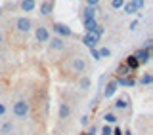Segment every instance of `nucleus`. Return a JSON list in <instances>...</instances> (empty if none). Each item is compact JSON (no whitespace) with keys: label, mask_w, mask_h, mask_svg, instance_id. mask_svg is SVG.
Returning a JSON list of instances; mask_svg holds the SVG:
<instances>
[{"label":"nucleus","mask_w":153,"mask_h":135,"mask_svg":"<svg viewBox=\"0 0 153 135\" xmlns=\"http://www.w3.org/2000/svg\"><path fill=\"white\" fill-rule=\"evenodd\" d=\"M111 6L113 8H123L124 6V0H111Z\"/></svg>","instance_id":"nucleus-26"},{"label":"nucleus","mask_w":153,"mask_h":135,"mask_svg":"<svg viewBox=\"0 0 153 135\" xmlns=\"http://www.w3.org/2000/svg\"><path fill=\"white\" fill-rule=\"evenodd\" d=\"M35 36H36L38 42H48V40H50V31H48L46 27H36Z\"/></svg>","instance_id":"nucleus-5"},{"label":"nucleus","mask_w":153,"mask_h":135,"mask_svg":"<svg viewBox=\"0 0 153 135\" xmlns=\"http://www.w3.org/2000/svg\"><path fill=\"white\" fill-rule=\"evenodd\" d=\"M48 42H50V48H52V50H63V48H65L63 40H61L59 36H57V38H50Z\"/></svg>","instance_id":"nucleus-10"},{"label":"nucleus","mask_w":153,"mask_h":135,"mask_svg":"<svg viewBox=\"0 0 153 135\" xmlns=\"http://www.w3.org/2000/svg\"><path fill=\"white\" fill-rule=\"evenodd\" d=\"M90 54H92V57H94L96 61L100 59V54H98V50H96V48H92V50H90Z\"/></svg>","instance_id":"nucleus-30"},{"label":"nucleus","mask_w":153,"mask_h":135,"mask_svg":"<svg viewBox=\"0 0 153 135\" xmlns=\"http://www.w3.org/2000/svg\"><path fill=\"white\" fill-rule=\"evenodd\" d=\"M69 112H71V110H69V105H67V103H61L59 105V118H67V116H69Z\"/></svg>","instance_id":"nucleus-17"},{"label":"nucleus","mask_w":153,"mask_h":135,"mask_svg":"<svg viewBox=\"0 0 153 135\" xmlns=\"http://www.w3.org/2000/svg\"><path fill=\"white\" fill-rule=\"evenodd\" d=\"M111 135H123V129H119V128H117V129H113V133H111Z\"/></svg>","instance_id":"nucleus-33"},{"label":"nucleus","mask_w":153,"mask_h":135,"mask_svg":"<svg viewBox=\"0 0 153 135\" xmlns=\"http://www.w3.org/2000/svg\"><path fill=\"white\" fill-rule=\"evenodd\" d=\"M130 4H132L136 10H142V8H143V0H132Z\"/></svg>","instance_id":"nucleus-24"},{"label":"nucleus","mask_w":153,"mask_h":135,"mask_svg":"<svg viewBox=\"0 0 153 135\" xmlns=\"http://www.w3.org/2000/svg\"><path fill=\"white\" fill-rule=\"evenodd\" d=\"M82 42H84V46H88L90 50H92V48H96V46H98L100 38L96 36L94 32H86V34H84V38H82Z\"/></svg>","instance_id":"nucleus-4"},{"label":"nucleus","mask_w":153,"mask_h":135,"mask_svg":"<svg viewBox=\"0 0 153 135\" xmlns=\"http://www.w3.org/2000/svg\"><path fill=\"white\" fill-rule=\"evenodd\" d=\"M103 32H105V29H103V25H100V23H98V27H96V29H94V34H96V36H98V38H100V36H102V34H103Z\"/></svg>","instance_id":"nucleus-22"},{"label":"nucleus","mask_w":153,"mask_h":135,"mask_svg":"<svg viewBox=\"0 0 153 135\" xmlns=\"http://www.w3.org/2000/svg\"><path fill=\"white\" fill-rule=\"evenodd\" d=\"M4 112H6V107H4V103H0V116H2Z\"/></svg>","instance_id":"nucleus-34"},{"label":"nucleus","mask_w":153,"mask_h":135,"mask_svg":"<svg viewBox=\"0 0 153 135\" xmlns=\"http://www.w3.org/2000/svg\"><path fill=\"white\" fill-rule=\"evenodd\" d=\"M27 112H29V103L27 101H17V103H13V114H16V116L23 118Z\"/></svg>","instance_id":"nucleus-1"},{"label":"nucleus","mask_w":153,"mask_h":135,"mask_svg":"<svg viewBox=\"0 0 153 135\" xmlns=\"http://www.w3.org/2000/svg\"><path fill=\"white\" fill-rule=\"evenodd\" d=\"M140 82H142V84H146V86H147V84H151V82H153V76L149 74V72H146V74H143L142 78H140Z\"/></svg>","instance_id":"nucleus-19"},{"label":"nucleus","mask_w":153,"mask_h":135,"mask_svg":"<svg viewBox=\"0 0 153 135\" xmlns=\"http://www.w3.org/2000/svg\"><path fill=\"white\" fill-rule=\"evenodd\" d=\"M0 15H2V8H0Z\"/></svg>","instance_id":"nucleus-38"},{"label":"nucleus","mask_w":153,"mask_h":135,"mask_svg":"<svg viewBox=\"0 0 153 135\" xmlns=\"http://www.w3.org/2000/svg\"><path fill=\"white\" fill-rule=\"evenodd\" d=\"M98 54H100V59H102V57H109L111 55V50H109V48H102V50H98Z\"/></svg>","instance_id":"nucleus-21"},{"label":"nucleus","mask_w":153,"mask_h":135,"mask_svg":"<svg viewBox=\"0 0 153 135\" xmlns=\"http://www.w3.org/2000/svg\"><path fill=\"white\" fill-rule=\"evenodd\" d=\"M128 74H130V69H128L124 63L117 67V78H124V76H128Z\"/></svg>","instance_id":"nucleus-12"},{"label":"nucleus","mask_w":153,"mask_h":135,"mask_svg":"<svg viewBox=\"0 0 153 135\" xmlns=\"http://www.w3.org/2000/svg\"><path fill=\"white\" fill-rule=\"evenodd\" d=\"M115 82H117V86H134L136 84V80L134 78H130V76H124V78H115Z\"/></svg>","instance_id":"nucleus-11"},{"label":"nucleus","mask_w":153,"mask_h":135,"mask_svg":"<svg viewBox=\"0 0 153 135\" xmlns=\"http://www.w3.org/2000/svg\"><path fill=\"white\" fill-rule=\"evenodd\" d=\"M88 122H90V120H88V116H82V118H80V124H82V126H86Z\"/></svg>","instance_id":"nucleus-32"},{"label":"nucleus","mask_w":153,"mask_h":135,"mask_svg":"<svg viewBox=\"0 0 153 135\" xmlns=\"http://www.w3.org/2000/svg\"><path fill=\"white\" fill-rule=\"evenodd\" d=\"M151 48H153V40L149 38V40H146V44H143V50H147V51H149Z\"/></svg>","instance_id":"nucleus-29"},{"label":"nucleus","mask_w":153,"mask_h":135,"mask_svg":"<svg viewBox=\"0 0 153 135\" xmlns=\"http://www.w3.org/2000/svg\"><path fill=\"white\" fill-rule=\"evenodd\" d=\"M16 27H17V31L27 32V31H31L33 23H31V19H29V17H19L17 21H16Z\"/></svg>","instance_id":"nucleus-2"},{"label":"nucleus","mask_w":153,"mask_h":135,"mask_svg":"<svg viewBox=\"0 0 153 135\" xmlns=\"http://www.w3.org/2000/svg\"><path fill=\"white\" fill-rule=\"evenodd\" d=\"M52 8H54V6H52V2L44 0V4L40 6V13H42V15H50V13H52Z\"/></svg>","instance_id":"nucleus-15"},{"label":"nucleus","mask_w":153,"mask_h":135,"mask_svg":"<svg viewBox=\"0 0 153 135\" xmlns=\"http://www.w3.org/2000/svg\"><path fill=\"white\" fill-rule=\"evenodd\" d=\"M73 69H75L76 72H82V70L86 69V63H84L82 57H75V59H73Z\"/></svg>","instance_id":"nucleus-9"},{"label":"nucleus","mask_w":153,"mask_h":135,"mask_svg":"<svg viewBox=\"0 0 153 135\" xmlns=\"http://www.w3.org/2000/svg\"><path fill=\"white\" fill-rule=\"evenodd\" d=\"M123 10H124V13H130V15H132V13H138V10L134 8V6H132L130 2H124V6H123Z\"/></svg>","instance_id":"nucleus-18"},{"label":"nucleus","mask_w":153,"mask_h":135,"mask_svg":"<svg viewBox=\"0 0 153 135\" xmlns=\"http://www.w3.org/2000/svg\"><path fill=\"white\" fill-rule=\"evenodd\" d=\"M96 13H98V8L86 6V8L82 10V19H84V21H88V19H96Z\"/></svg>","instance_id":"nucleus-8"},{"label":"nucleus","mask_w":153,"mask_h":135,"mask_svg":"<svg viewBox=\"0 0 153 135\" xmlns=\"http://www.w3.org/2000/svg\"><path fill=\"white\" fill-rule=\"evenodd\" d=\"M82 135H96V128L92 126V128H90V129H88V131H84Z\"/></svg>","instance_id":"nucleus-31"},{"label":"nucleus","mask_w":153,"mask_h":135,"mask_svg":"<svg viewBox=\"0 0 153 135\" xmlns=\"http://www.w3.org/2000/svg\"><path fill=\"white\" fill-rule=\"evenodd\" d=\"M21 10L23 12H33L35 10V0H21Z\"/></svg>","instance_id":"nucleus-14"},{"label":"nucleus","mask_w":153,"mask_h":135,"mask_svg":"<svg viewBox=\"0 0 153 135\" xmlns=\"http://www.w3.org/2000/svg\"><path fill=\"white\" fill-rule=\"evenodd\" d=\"M2 129H4V131H10V129H12V126H10V124H4Z\"/></svg>","instance_id":"nucleus-35"},{"label":"nucleus","mask_w":153,"mask_h":135,"mask_svg":"<svg viewBox=\"0 0 153 135\" xmlns=\"http://www.w3.org/2000/svg\"><path fill=\"white\" fill-rule=\"evenodd\" d=\"M0 42H2V32H0Z\"/></svg>","instance_id":"nucleus-37"},{"label":"nucleus","mask_w":153,"mask_h":135,"mask_svg":"<svg viewBox=\"0 0 153 135\" xmlns=\"http://www.w3.org/2000/svg\"><path fill=\"white\" fill-rule=\"evenodd\" d=\"M124 65L132 70V69H138V67H140V61H138L134 55H128V59H126V63H124Z\"/></svg>","instance_id":"nucleus-13"},{"label":"nucleus","mask_w":153,"mask_h":135,"mask_svg":"<svg viewBox=\"0 0 153 135\" xmlns=\"http://www.w3.org/2000/svg\"><path fill=\"white\" fill-rule=\"evenodd\" d=\"M80 88H82V90H88L90 88V78H82V80H80Z\"/></svg>","instance_id":"nucleus-25"},{"label":"nucleus","mask_w":153,"mask_h":135,"mask_svg":"<svg viewBox=\"0 0 153 135\" xmlns=\"http://www.w3.org/2000/svg\"><path fill=\"white\" fill-rule=\"evenodd\" d=\"M98 27V21L96 19H88V21H84V29L86 32H94V29Z\"/></svg>","instance_id":"nucleus-16"},{"label":"nucleus","mask_w":153,"mask_h":135,"mask_svg":"<svg viewBox=\"0 0 153 135\" xmlns=\"http://www.w3.org/2000/svg\"><path fill=\"white\" fill-rule=\"evenodd\" d=\"M103 118H105V122H107V124H115V122H117V116H115L113 112H107Z\"/></svg>","instance_id":"nucleus-20"},{"label":"nucleus","mask_w":153,"mask_h":135,"mask_svg":"<svg viewBox=\"0 0 153 135\" xmlns=\"http://www.w3.org/2000/svg\"><path fill=\"white\" fill-rule=\"evenodd\" d=\"M117 88H119V86H117V82H115V78H111V80L107 82V86H105V90H103V95H105L107 99L113 97L115 91H117Z\"/></svg>","instance_id":"nucleus-6"},{"label":"nucleus","mask_w":153,"mask_h":135,"mask_svg":"<svg viewBox=\"0 0 153 135\" xmlns=\"http://www.w3.org/2000/svg\"><path fill=\"white\" fill-rule=\"evenodd\" d=\"M54 31L59 34V38H65V36H71V34H73V31H71L65 23H56V25H54Z\"/></svg>","instance_id":"nucleus-3"},{"label":"nucleus","mask_w":153,"mask_h":135,"mask_svg":"<svg viewBox=\"0 0 153 135\" xmlns=\"http://www.w3.org/2000/svg\"><path fill=\"white\" fill-rule=\"evenodd\" d=\"M111 133H113L111 126H103V128H102V135H111Z\"/></svg>","instance_id":"nucleus-27"},{"label":"nucleus","mask_w":153,"mask_h":135,"mask_svg":"<svg viewBox=\"0 0 153 135\" xmlns=\"http://www.w3.org/2000/svg\"><path fill=\"white\" fill-rule=\"evenodd\" d=\"M115 107L117 109H126L128 107V103H126V99H119L117 103H115Z\"/></svg>","instance_id":"nucleus-23"},{"label":"nucleus","mask_w":153,"mask_h":135,"mask_svg":"<svg viewBox=\"0 0 153 135\" xmlns=\"http://www.w3.org/2000/svg\"><path fill=\"white\" fill-rule=\"evenodd\" d=\"M98 4H100V0H86V6H90V8H98Z\"/></svg>","instance_id":"nucleus-28"},{"label":"nucleus","mask_w":153,"mask_h":135,"mask_svg":"<svg viewBox=\"0 0 153 135\" xmlns=\"http://www.w3.org/2000/svg\"><path fill=\"white\" fill-rule=\"evenodd\" d=\"M136 27H138V21H132V23H130V29L134 31V29H136Z\"/></svg>","instance_id":"nucleus-36"},{"label":"nucleus","mask_w":153,"mask_h":135,"mask_svg":"<svg viewBox=\"0 0 153 135\" xmlns=\"http://www.w3.org/2000/svg\"><path fill=\"white\" fill-rule=\"evenodd\" d=\"M134 57L140 61V65H142V63H147V61H149V57H151V51H147V50H143V48H140V50H136Z\"/></svg>","instance_id":"nucleus-7"}]
</instances>
